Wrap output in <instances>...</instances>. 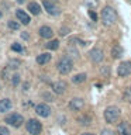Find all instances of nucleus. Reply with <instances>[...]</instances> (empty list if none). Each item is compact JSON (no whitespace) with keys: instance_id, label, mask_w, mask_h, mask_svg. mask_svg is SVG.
<instances>
[{"instance_id":"f257e3e1","label":"nucleus","mask_w":131,"mask_h":135,"mask_svg":"<svg viewBox=\"0 0 131 135\" xmlns=\"http://www.w3.org/2000/svg\"><path fill=\"white\" fill-rule=\"evenodd\" d=\"M100 18H101V23H103V25H106V27L113 25V24L117 21V11L114 10L111 6H104L103 8H101Z\"/></svg>"},{"instance_id":"f03ea898","label":"nucleus","mask_w":131,"mask_h":135,"mask_svg":"<svg viewBox=\"0 0 131 135\" xmlns=\"http://www.w3.org/2000/svg\"><path fill=\"white\" fill-rule=\"evenodd\" d=\"M120 115H121V111L118 107H116V105H110V107H107L103 113L104 121L107 122V124H116L118 121V118H120Z\"/></svg>"},{"instance_id":"7ed1b4c3","label":"nucleus","mask_w":131,"mask_h":135,"mask_svg":"<svg viewBox=\"0 0 131 135\" xmlns=\"http://www.w3.org/2000/svg\"><path fill=\"white\" fill-rule=\"evenodd\" d=\"M72 68H73V62H72V59L69 56L61 58L57 63V69L61 75H68L72 70Z\"/></svg>"},{"instance_id":"20e7f679","label":"nucleus","mask_w":131,"mask_h":135,"mask_svg":"<svg viewBox=\"0 0 131 135\" xmlns=\"http://www.w3.org/2000/svg\"><path fill=\"white\" fill-rule=\"evenodd\" d=\"M4 121H6V124L14 127V128H20V127L23 125V122H24V117L18 113H11L4 118Z\"/></svg>"},{"instance_id":"39448f33","label":"nucleus","mask_w":131,"mask_h":135,"mask_svg":"<svg viewBox=\"0 0 131 135\" xmlns=\"http://www.w3.org/2000/svg\"><path fill=\"white\" fill-rule=\"evenodd\" d=\"M25 128H27L28 134L31 135H40L42 132V124L35 118H30L25 124Z\"/></svg>"},{"instance_id":"423d86ee","label":"nucleus","mask_w":131,"mask_h":135,"mask_svg":"<svg viewBox=\"0 0 131 135\" xmlns=\"http://www.w3.org/2000/svg\"><path fill=\"white\" fill-rule=\"evenodd\" d=\"M131 75V62H121L120 65L117 66V76L120 78H125V76H130Z\"/></svg>"},{"instance_id":"0eeeda50","label":"nucleus","mask_w":131,"mask_h":135,"mask_svg":"<svg viewBox=\"0 0 131 135\" xmlns=\"http://www.w3.org/2000/svg\"><path fill=\"white\" fill-rule=\"evenodd\" d=\"M42 6H44L45 11L48 13V14H51V16H59V14H61L59 7L55 3L49 2V0H44V2H42Z\"/></svg>"},{"instance_id":"6e6552de","label":"nucleus","mask_w":131,"mask_h":135,"mask_svg":"<svg viewBox=\"0 0 131 135\" xmlns=\"http://www.w3.org/2000/svg\"><path fill=\"white\" fill-rule=\"evenodd\" d=\"M89 58H90V61L93 63H100V62H103V59H104V54L100 48H93L90 52H89Z\"/></svg>"},{"instance_id":"1a4fd4ad","label":"nucleus","mask_w":131,"mask_h":135,"mask_svg":"<svg viewBox=\"0 0 131 135\" xmlns=\"http://www.w3.org/2000/svg\"><path fill=\"white\" fill-rule=\"evenodd\" d=\"M35 113H37V115L46 118L51 115V107L46 103H40L35 105Z\"/></svg>"},{"instance_id":"9d476101","label":"nucleus","mask_w":131,"mask_h":135,"mask_svg":"<svg viewBox=\"0 0 131 135\" xmlns=\"http://www.w3.org/2000/svg\"><path fill=\"white\" fill-rule=\"evenodd\" d=\"M68 107H69V110H72V111H80V110L85 107V100L79 99V97H73V99L69 100Z\"/></svg>"},{"instance_id":"9b49d317","label":"nucleus","mask_w":131,"mask_h":135,"mask_svg":"<svg viewBox=\"0 0 131 135\" xmlns=\"http://www.w3.org/2000/svg\"><path fill=\"white\" fill-rule=\"evenodd\" d=\"M66 89H68V84L63 80H57V82L52 83V91L55 94H63L66 91Z\"/></svg>"},{"instance_id":"f8f14e48","label":"nucleus","mask_w":131,"mask_h":135,"mask_svg":"<svg viewBox=\"0 0 131 135\" xmlns=\"http://www.w3.org/2000/svg\"><path fill=\"white\" fill-rule=\"evenodd\" d=\"M117 134L118 135H131V124L127 121H121L117 127Z\"/></svg>"},{"instance_id":"ddd939ff","label":"nucleus","mask_w":131,"mask_h":135,"mask_svg":"<svg viewBox=\"0 0 131 135\" xmlns=\"http://www.w3.org/2000/svg\"><path fill=\"white\" fill-rule=\"evenodd\" d=\"M16 16H17V18H18V21H20L23 25H27V24H30V21H31L30 16H28L24 10H21V8H18V10L16 11Z\"/></svg>"},{"instance_id":"4468645a","label":"nucleus","mask_w":131,"mask_h":135,"mask_svg":"<svg viewBox=\"0 0 131 135\" xmlns=\"http://www.w3.org/2000/svg\"><path fill=\"white\" fill-rule=\"evenodd\" d=\"M40 35L44 38V40H51V38L54 37V31L51 30V27H48V25H42L40 28Z\"/></svg>"},{"instance_id":"2eb2a0df","label":"nucleus","mask_w":131,"mask_h":135,"mask_svg":"<svg viewBox=\"0 0 131 135\" xmlns=\"http://www.w3.org/2000/svg\"><path fill=\"white\" fill-rule=\"evenodd\" d=\"M11 107H13V103H11L10 99H3V100H0V113H7V111H10Z\"/></svg>"},{"instance_id":"dca6fc26","label":"nucleus","mask_w":131,"mask_h":135,"mask_svg":"<svg viewBox=\"0 0 131 135\" xmlns=\"http://www.w3.org/2000/svg\"><path fill=\"white\" fill-rule=\"evenodd\" d=\"M51 61V54L45 52V54H40L37 56V63L38 65H45V63H48Z\"/></svg>"},{"instance_id":"f3484780","label":"nucleus","mask_w":131,"mask_h":135,"mask_svg":"<svg viewBox=\"0 0 131 135\" xmlns=\"http://www.w3.org/2000/svg\"><path fill=\"white\" fill-rule=\"evenodd\" d=\"M78 122H79L80 125H83V127H89V125L92 124V117L87 115V114L79 115V117H78Z\"/></svg>"},{"instance_id":"a211bd4d","label":"nucleus","mask_w":131,"mask_h":135,"mask_svg":"<svg viewBox=\"0 0 131 135\" xmlns=\"http://www.w3.org/2000/svg\"><path fill=\"white\" fill-rule=\"evenodd\" d=\"M123 54H124V49H123L120 45H116V46L111 48V56L114 59H120L123 56Z\"/></svg>"},{"instance_id":"6ab92c4d","label":"nucleus","mask_w":131,"mask_h":135,"mask_svg":"<svg viewBox=\"0 0 131 135\" xmlns=\"http://www.w3.org/2000/svg\"><path fill=\"white\" fill-rule=\"evenodd\" d=\"M28 10L31 14L34 16H38L41 13V7H40V4L35 3V2H31V3H28Z\"/></svg>"},{"instance_id":"aec40b11","label":"nucleus","mask_w":131,"mask_h":135,"mask_svg":"<svg viewBox=\"0 0 131 135\" xmlns=\"http://www.w3.org/2000/svg\"><path fill=\"white\" fill-rule=\"evenodd\" d=\"M85 80H86V75L85 73H78V75H75L73 78H72V83L80 84V83H83Z\"/></svg>"},{"instance_id":"412c9836","label":"nucleus","mask_w":131,"mask_h":135,"mask_svg":"<svg viewBox=\"0 0 131 135\" xmlns=\"http://www.w3.org/2000/svg\"><path fill=\"white\" fill-rule=\"evenodd\" d=\"M123 100L127 101V103H131V86L124 89V91H123Z\"/></svg>"},{"instance_id":"4be33fe9","label":"nucleus","mask_w":131,"mask_h":135,"mask_svg":"<svg viewBox=\"0 0 131 135\" xmlns=\"http://www.w3.org/2000/svg\"><path fill=\"white\" fill-rule=\"evenodd\" d=\"M46 48L51 51H57L59 48V41L58 40H51L48 44H46Z\"/></svg>"},{"instance_id":"5701e85b","label":"nucleus","mask_w":131,"mask_h":135,"mask_svg":"<svg viewBox=\"0 0 131 135\" xmlns=\"http://www.w3.org/2000/svg\"><path fill=\"white\" fill-rule=\"evenodd\" d=\"M11 68L10 66H6L3 69V73H2V76H3V79H10L11 80V78H13V75H11Z\"/></svg>"},{"instance_id":"b1692460","label":"nucleus","mask_w":131,"mask_h":135,"mask_svg":"<svg viewBox=\"0 0 131 135\" xmlns=\"http://www.w3.org/2000/svg\"><path fill=\"white\" fill-rule=\"evenodd\" d=\"M11 51H14V52H24V46L18 44V42H13L11 44Z\"/></svg>"},{"instance_id":"393cba45","label":"nucleus","mask_w":131,"mask_h":135,"mask_svg":"<svg viewBox=\"0 0 131 135\" xmlns=\"http://www.w3.org/2000/svg\"><path fill=\"white\" fill-rule=\"evenodd\" d=\"M83 3H85V6L92 10L93 7H96L97 4H99V0H83Z\"/></svg>"},{"instance_id":"a878e982","label":"nucleus","mask_w":131,"mask_h":135,"mask_svg":"<svg viewBox=\"0 0 131 135\" xmlns=\"http://www.w3.org/2000/svg\"><path fill=\"white\" fill-rule=\"evenodd\" d=\"M21 65V62H20V59H11V61L10 62H8V65L7 66H10L11 68V69L13 70H14V69H17V68H18Z\"/></svg>"},{"instance_id":"bb28decb","label":"nucleus","mask_w":131,"mask_h":135,"mask_svg":"<svg viewBox=\"0 0 131 135\" xmlns=\"http://www.w3.org/2000/svg\"><path fill=\"white\" fill-rule=\"evenodd\" d=\"M20 75H17V73H14V75H13V78H11V84H13V86H18V84H20Z\"/></svg>"},{"instance_id":"cd10ccee","label":"nucleus","mask_w":131,"mask_h":135,"mask_svg":"<svg viewBox=\"0 0 131 135\" xmlns=\"http://www.w3.org/2000/svg\"><path fill=\"white\" fill-rule=\"evenodd\" d=\"M100 73H101L103 78H109V76H110V68L109 66H103L100 69Z\"/></svg>"},{"instance_id":"c85d7f7f","label":"nucleus","mask_w":131,"mask_h":135,"mask_svg":"<svg viewBox=\"0 0 131 135\" xmlns=\"http://www.w3.org/2000/svg\"><path fill=\"white\" fill-rule=\"evenodd\" d=\"M7 25H8V28H10V30H18L20 28V24L17 23V21H13V20L8 21Z\"/></svg>"},{"instance_id":"c756f323","label":"nucleus","mask_w":131,"mask_h":135,"mask_svg":"<svg viewBox=\"0 0 131 135\" xmlns=\"http://www.w3.org/2000/svg\"><path fill=\"white\" fill-rule=\"evenodd\" d=\"M68 54L72 55L73 58H79V52H78V49H76L75 46L73 48H68Z\"/></svg>"},{"instance_id":"7c9ffc66","label":"nucleus","mask_w":131,"mask_h":135,"mask_svg":"<svg viewBox=\"0 0 131 135\" xmlns=\"http://www.w3.org/2000/svg\"><path fill=\"white\" fill-rule=\"evenodd\" d=\"M89 17H90L93 21H97V20H99V16H97V13L93 11V10H89Z\"/></svg>"},{"instance_id":"2f4dec72","label":"nucleus","mask_w":131,"mask_h":135,"mask_svg":"<svg viewBox=\"0 0 131 135\" xmlns=\"http://www.w3.org/2000/svg\"><path fill=\"white\" fill-rule=\"evenodd\" d=\"M0 135H10V131H8L7 127L0 125Z\"/></svg>"},{"instance_id":"473e14b6","label":"nucleus","mask_w":131,"mask_h":135,"mask_svg":"<svg viewBox=\"0 0 131 135\" xmlns=\"http://www.w3.org/2000/svg\"><path fill=\"white\" fill-rule=\"evenodd\" d=\"M100 135H116V134H114L111 129L106 128V129H103V131H101V132H100Z\"/></svg>"},{"instance_id":"72a5a7b5","label":"nucleus","mask_w":131,"mask_h":135,"mask_svg":"<svg viewBox=\"0 0 131 135\" xmlns=\"http://www.w3.org/2000/svg\"><path fill=\"white\" fill-rule=\"evenodd\" d=\"M42 97H44V99H46V100H49V101H52L54 100V97L52 96H51V94H48V93H44V94H42Z\"/></svg>"},{"instance_id":"f704fd0d","label":"nucleus","mask_w":131,"mask_h":135,"mask_svg":"<svg viewBox=\"0 0 131 135\" xmlns=\"http://www.w3.org/2000/svg\"><path fill=\"white\" fill-rule=\"evenodd\" d=\"M21 37H23V40L27 41L28 38H30V34H28V32H23V34H21Z\"/></svg>"},{"instance_id":"c9c22d12","label":"nucleus","mask_w":131,"mask_h":135,"mask_svg":"<svg viewBox=\"0 0 131 135\" xmlns=\"http://www.w3.org/2000/svg\"><path fill=\"white\" fill-rule=\"evenodd\" d=\"M61 35H63V34H66V32H69V28H61Z\"/></svg>"},{"instance_id":"e433bc0d","label":"nucleus","mask_w":131,"mask_h":135,"mask_svg":"<svg viewBox=\"0 0 131 135\" xmlns=\"http://www.w3.org/2000/svg\"><path fill=\"white\" fill-rule=\"evenodd\" d=\"M16 2H17V3H18V4H23V3L25 2V0H16Z\"/></svg>"},{"instance_id":"4c0bfd02","label":"nucleus","mask_w":131,"mask_h":135,"mask_svg":"<svg viewBox=\"0 0 131 135\" xmlns=\"http://www.w3.org/2000/svg\"><path fill=\"white\" fill-rule=\"evenodd\" d=\"M80 135H95V134H92V132H83V134H80Z\"/></svg>"},{"instance_id":"58836bf2","label":"nucleus","mask_w":131,"mask_h":135,"mask_svg":"<svg viewBox=\"0 0 131 135\" xmlns=\"http://www.w3.org/2000/svg\"><path fill=\"white\" fill-rule=\"evenodd\" d=\"M0 17H2V11H0Z\"/></svg>"},{"instance_id":"ea45409f","label":"nucleus","mask_w":131,"mask_h":135,"mask_svg":"<svg viewBox=\"0 0 131 135\" xmlns=\"http://www.w3.org/2000/svg\"><path fill=\"white\" fill-rule=\"evenodd\" d=\"M0 87H2V86H0Z\"/></svg>"}]
</instances>
